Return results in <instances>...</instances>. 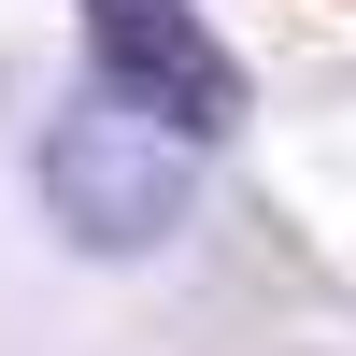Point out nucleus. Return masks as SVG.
Returning <instances> with one entry per match:
<instances>
[{
  "mask_svg": "<svg viewBox=\"0 0 356 356\" xmlns=\"http://www.w3.org/2000/svg\"><path fill=\"white\" fill-rule=\"evenodd\" d=\"M186 157H200L186 129H157V114L114 100V86H86V100L43 129L29 171H43V214L72 228L86 257H157L171 228H186Z\"/></svg>",
  "mask_w": 356,
  "mask_h": 356,
  "instance_id": "1",
  "label": "nucleus"
},
{
  "mask_svg": "<svg viewBox=\"0 0 356 356\" xmlns=\"http://www.w3.org/2000/svg\"><path fill=\"white\" fill-rule=\"evenodd\" d=\"M86 43H100V86L143 100L157 129H186V143L243 129V57H228L186 0H86Z\"/></svg>",
  "mask_w": 356,
  "mask_h": 356,
  "instance_id": "2",
  "label": "nucleus"
}]
</instances>
